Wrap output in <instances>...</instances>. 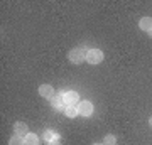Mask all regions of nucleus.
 I'll return each instance as SVG.
<instances>
[{"label":"nucleus","instance_id":"12","mask_svg":"<svg viewBox=\"0 0 152 145\" xmlns=\"http://www.w3.org/2000/svg\"><path fill=\"white\" fill-rule=\"evenodd\" d=\"M9 145H26V142H24V138H22V137L14 135V137L9 140Z\"/></svg>","mask_w":152,"mask_h":145},{"label":"nucleus","instance_id":"6","mask_svg":"<svg viewBox=\"0 0 152 145\" xmlns=\"http://www.w3.org/2000/svg\"><path fill=\"white\" fill-rule=\"evenodd\" d=\"M14 130H15V135H19V137H22V138L29 133L27 125L24 123V122H15V123H14Z\"/></svg>","mask_w":152,"mask_h":145},{"label":"nucleus","instance_id":"16","mask_svg":"<svg viewBox=\"0 0 152 145\" xmlns=\"http://www.w3.org/2000/svg\"><path fill=\"white\" fill-rule=\"evenodd\" d=\"M91 145H103V144H91Z\"/></svg>","mask_w":152,"mask_h":145},{"label":"nucleus","instance_id":"14","mask_svg":"<svg viewBox=\"0 0 152 145\" xmlns=\"http://www.w3.org/2000/svg\"><path fill=\"white\" fill-rule=\"evenodd\" d=\"M49 145H61L59 140H54V142H49Z\"/></svg>","mask_w":152,"mask_h":145},{"label":"nucleus","instance_id":"5","mask_svg":"<svg viewBox=\"0 0 152 145\" xmlns=\"http://www.w3.org/2000/svg\"><path fill=\"white\" fill-rule=\"evenodd\" d=\"M39 95L44 96V98H49V100H51L53 96H56L54 95V88H53L51 85H41L39 86Z\"/></svg>","mask_w":152,"mask_h":145},{"label":"nucleus","instance_id":"10","mask_svg":"<svg viewBox=\"0 0 152 145\" xmlns=\"http://www.w3.org/2000/svg\"><path fill=\"white\" fill-rule=\"evenodd\" d=\"M64 113H66V117H68V118H75L76 115H80L76 105H69V106H66L64 108Z\"/></svg>","mask_w":152,"mask_h":145},{"label":"nucleus","instance_id":"2","mask_svg":"<svg viewBox=\"0 0 152 145\" xmlns=\"http://www.w3.org/2000/svg\"><path fill=\"white\" fill-rule=\"evenodd\" d=\"M86 61L88 64H100L103 61V52L100 49H90L86 54Z\"/></svg>","mask_w":152,"mask_h":145},{"label":"nucleus","instance_id":"8","mask_svg":"<svg viewBox=\"0 0 152 145\" xmlns=\"http://www.w3.org/2000/svg\"><path fill=\"white\" fill-rule=\"evenodd\" d=\"M42 138L46 140V142H54V140H59V135H58V132H54V130H46L42 133Z\"/></svg>","mask_w":152,"mask_h":145},{"label":"nucleus","instance_id":"4","mask_svg":"<svg viewBox=\"0 0 152 145\" xmlns=\"http://www.w3.org/2000/svg\"><path fill=\"white\" fill-rule=\"evenodd\" d=\"M63 100H64V105L69 106V105H78L80 103V95L76 91H66L63 95Z\"/></svg>","mask_w":152,"mask_h":145},{"label":"nucleus","instance_id":"3","mask_svg":"<svg viewBox=\"0 0 152 145\" xmlns=\"http://www.w3.org/2000/svg\"><path fill=\"white\" fill-rule=\"evenodd\" d=\"M76 106H78V113H80L81 117H91L93 115V103L88 101V100L80 101Z\"/></svg>","mask_w":152,"mask_h":145},{"label":"nucleus","instance_id":"7","mask_svg":"<svg viewBox=\"0 0 152 145\" xmlns=\"http://www.w3.org/2000/svg\"><path fill=\"white\" fill-rule=\"evenodd\" d=\"M139 26H140L142 31H145V32H149V34L152 32V19L151 17H142L140 22H139Z\"/></svg>","mask_w":152,"mask_h":145},{"label":"nucleus","instance_id":"11","mask_svg":"<svg viewBox=\"0 0 152 145\" xmlns=\"http://www.w3.org/2000/svg\"><path fill=\"white\" fill-rule=\"evenodd\" d=\"M51 105H53L54 108H63V105H64L63 95H61V96H53V98H51Z\"/></svg>","mask_w":152,"mask_h":145},{"label":"nucleus","instance_id":"1","mask_svg":"<svg viewBox=\"0 0 152 145\" xmlns=\"http://www.w3.org/2000/svg\"><path fill=\"white\" fill-rule=\"evenodd\" d=\"M86 54H88V51L85 47H75L69 51L68 58H69V61L73 64H80V63H83V61L86 59Z\"/></svg>","mask_w":152,"mask_h":145},{"label":"nucleus","instance_id":"9","mask_svg":"<svg viewBox=\"0 0 152 145\" xmlns=\"http://www.w3.org/2000/svg\"><path fill=\"white\" fill-rule=\"evenodd\" d=\"M24 142L26 145H39V137L36 133H27L24 137Z\"/></svg>","mask_w":152,"mask_h":145},{"label":"nucleus","instance_id":"15","mask_svg":"<svg viewBox=\"0 0 152 145\" xmlns=\"http://www.w3.org/2000/svg\"><path fill=\"white\" fill-rule=\"evenodd\" d=\"M149 125H151V127H152V117H151V118H149Z\"/></svg>","mask_w":152,"mask_h":145},{"label":"nucleus","instance_id":"13","mask_svg":"<svg viewBox=\"0 0 152 145\" xmlns=\"http://www.w3.org/2000/svg\"><path fill=\"white\" fill-rule=\"evenodd\" d=\"M117 138H115V135H105L103 138V145H115Z\"/></svg>","mask_w":152,"mask_h":145}]
</instances>
